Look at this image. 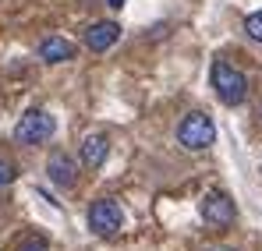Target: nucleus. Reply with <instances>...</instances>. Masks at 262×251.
I'll list each match as a JSON object with an SVG mask.
<instances>
[{
  "label": "nucleus",
  "mask_w": 262,
  "mask_h": 251,
  "mask_svg": "<svg viewBox=\"0 0 262 251\" xmlns=\"http://www.w3.org/2000/svg\"><path fill=\"white\" fill-rule=\"evenodd\" d=\"M106 4H110L114 11H121V7H124V0H106Z\"/></svg>",
  "instance_id": "ddd939ff"
},
{
  "label": "nucleus",
  "mask_w": 262,
  "mask_h": 251,
  "mask_svg": "<svg viewBox=\"0 0 262 251\" xmlns=\"http://www.w3.org/2000/svg\"><path fill=\"white\" fill-rule=\"evenodd\" d=\"M82 39H85V46L92 53H106L114 42L121 39V25H117V21H92Z\"/></svg>",
  "instance_id": "0eeeda50"
},
{
  "label": "nucleus",
  "mask_w": 262,
  "mask_h": 251,
  "mask_svg": "<svg viewBox=\"0 0 262 251\" xmlns=\"http://www.w3.org/2000/svg\"><path fill=\"white\" fill-rule=\"evenodd\" d=\"M46 173H50V180H53L57 188H64V191L78 184V167H75V159H71L68 152H50Z\"/></svg>",
  "instance_id": "423d86ee"
},
{
  "label": "nucleus",
  "mask_w": 262,
  "mask_h": 251,
  "mask_svg": "<svg viewBox=\"0 0 262 251\" xmlns=\"http://www.w3.org/2000/svg\"><path fill=\"white\" fill-rule=\"evenodd\" d=\"M18 251H50V244H46L43 237H29V241L18 244Z\"/></svg>",
  "instance_id": "f8f14e48"
},
{
  "label": "nucleus",
  "mask_w": 262,
  "mask_h": 251,
  "mask_svg": "<svg viewBox=\"0 0 262 251\" xmlns=\"http://www.w3.org/2000/svg\"><path fill=\"white\" fill-rule=\"evenodd\" d=\"M36 53L43 64H64V60H75V42H68L64 36H46L39 39Z\"/></svg>",
  "instance_id": "1a4fd4ad"
},
{
  "label": "nucleus",
  "mask_w": 262,
  "mask_h": 251,
  "mask_svg": "<svg viewBox=\"0 0 262 251\" xmlns=\"http://www.w3.org/2000/svg\"><path fill=\"white\" fill-rule=\"evenodd\" d=\"M53 131H57V121L39 110V106H32V110H25L21 113V121L14 124V142H21V145H43L53 138Z\"/></svg>",
  "instance_id": "7ed1b4c3"
},
{
  "label": "nucleus",
  "mask_w": 262,
  "mask_h": 251,
  "mask_svg": "<svg viewBox=\"0 0 262 251\" xmlns=\"http://www.w3.org/2000/svg\"><path fill=\"white\" fill-rule=\"evenodd\" d=\"M14 177H18V167H14L11 159H0V188H4V184H11Z\"/></svg>",
  "instance_id": "9b49d317"
},
{
  "label": "nucleus",
  "mask_w": 262,
  "mask_h": 251,
  "mask_svg": "<svg viewBox=\"0 0 262 251\" xmlns=\"http://www.w3.org/2000/svg\"><path fill=\"white\" fill-rule=\"evenodd\" d=\"M78 156H82V167L85 170H99L103 163H106V156H110V138L99 134V131H96V134H85Z\"/></svg>",
  "instance_id": "6e6552de"
},
{
  "label": "nucleus",
  "mask_w": 262,
  "mask_h": 251,
  "mask_svg": "<svg viewBox=\"0 0 262 251\" xmlns=\"http://www.w3.org/2000/svg\"><path fill=\"white\" fill-rule=\"evenodd\" d=\"M213 88H216L223 106H241L245 96H248V78H245L241 67H234L227 60H216L213 64Z\"/></svg>",
  "instance_id": "f03ea898"
},
{
  "label": "nucleus",
  "mask_w": 262,
  "mask_h": 251,
  "mask_svg": "<svg viewBox=\"0 0 262 251\" xmlns=\"http://www.w3.org/2000/svg\"><path fill=\"white\" fill-rule=\"evenodd\" d=\"M124 226V212L114 198H96L89 206V230L96 237H117Z\"/></svg>",
  "instance_id": "20e7f679"
},
{
  "label": "nucleus",
  "mask_w": 262,
  "mask_h": 251,
  "mask_svg": "<svg viewBox=\"0 0 262 251\" xmlns=\"http://www.w3.org/2000/svg\"><path fill=\"white\" fill-rule=\"evenodd\" d=\"M177 142H181V149H188V152L209 149V145L216 142V124H213V117L202 113V110H191V113L177 124Z\"/></svg>",
  "instance_id": "f257e3e1"
},
{
  "label": "nucleus",
  "mask_w": 262,
  "mask_h": 251,
  "mask_svg": "<svg viewBox=\"0 0 262 251\" xmlns=\"http://www.w3.org/2000/svg\"><path fill=\"white\" fill-rule=\"evenodd\" d=\"M199 212H202L206 226H213V230H227V226L234 223V216H237L234 202H230L223 191H206V198H202Z\"/></svg>",
  "instance_id": "39448f33"
},
{
  "label": "nucleus",
  "mask_w": 262,
  "mask_h": 251,
  "mask_svg": "<svg viewBox=\"0 0 262 251\" xmlns=\"http://www.w3.org/2000/svg\"><path fill=\"white\" fill-rule=\"evenodd\" d=\"M255 117H259V124H262V103H259V110H255Z\"/></svg>",
  "instance_id": "4468645a"
},
{
  "label": "nucleus",
  "mask_w": 262,
  "mask_h": 251,
  "mask_svg": "<svg viewBox=\"0 0 262 251\" xmlns=\"http://www.w3.org/2000/svg\"><path fill=\"white\" fill-rule=\"evenodd\" d=\"M245 32H248V39L262 42V11H252V14L245 18Z\"/></svg>",
  "instance_id": "9d476101"
},
{
  "label": "nucleus",
  "mask_w": 262,
  "mask_h": 251,
  "mask_svg": "<svg viewBox=\"0 0 262 251\" xmlns=\"http://www.w3.org/2000/svg\"><path fill=\"white\" fill-rule=\"evenodd\" d=\"M209 251H234V248H209Z\"/></svg>",
  "instance_id": "2eb2a0df"
}]
</instances>
